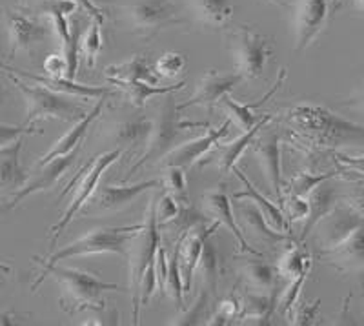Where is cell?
Listing matches in <instances>:
<instances>
[{"label":"cell","instance_id":"obj_12","mask_svg":"<svg viewBox=\"0 0 364 326\" xmlns=\"http://www.w3.org/2000/svg\"><path fill=\"white\" fill-rule=\"evenodd\" d=\"M330 15V0H297L291 13L294 48L297 51L308 46L321 35Z\"/></svg>","mask_w":364,"mask_h":326},{"label":"cell","instance_id":"obj_39","mask_svg":"<svg viewBox=\"0 0 364 326\" xmlns=\"http://www.w3.org/2000/svg\"><path fill=\"white\" fill-rule=\"evenodd\" d=\"M240 308H242V301L235 295H230V298L223 299V301L217 305L215 312L208 317L206 325L210 326H223L230 325L233 319H239Z\"/></svg>","mask_w":364,"mask_h":326},{"label":"cell","instance_id":"obj_46","mask_svg":"<svg viewBox=\"0 0 364 326\" xmlns=\"http://www.w3.org/2000/svg\"><path fill=\"white\" fill-rule=\"evenodd\" d=\"M308 206L306 197H299V195H291L290 201H288V214H290L291 221H304L308 217Z\"/></svg>","mask_w":364,"mask_h":326},{"label":"cell","instance_id":"obj_14","mask_svg":"<svg viewBox=\"0 0 364 326\" xmlns=\"http://www.w3.org/2000/svg\"><path fill=\"white\" fill-rule=\"evenodd\" d=\"M79 149L80 146L79 148H75L73 152L66 153V155H60V157L53 159V161H50L48 164L38 166L41 169H38L37 174H35L31 179H28V182L22 186L21 190L15 191V195H13L11 201H9L8 204L9 210L17 208L24 199L29 197V195L55 188V186L58 184V181L64 177V174L71 168V164H73L77 155H79Z\"/></svg>","mask_w":364,"mask_h":326},{"label":"cell","instance_id":"obj_19","mask_svg":"<svg viewBox=\"0 0 364 326\" xmlns=\"http://www.w3.org/2000/svg\"><path fill=\"white\" fill-rule=\"evenodd\" d=\"M161 184L162 181H142L132 186L104 184L97 188L95 197H93V206H95V210L106 211V214L122 211L132 206L144 191L151 190V188H159Z\"/></svg>","mask_w":364,"mask_h":326},{"label":"cell","instance_id":"obj_25","mask_svg":"<svg viewBox=\"0 0 364 326\" xmlns=\"http://www.w3.org/2000/svg\"><path fill=\"white\" fill-rule=\"evenodd\" d=\"M24 141L18 139L13 144L0 149V190L18 191L28 182V174L21 164V152Z\"/></svg>","mask_w":364,"mask_h":326},{"label":"cell","instance_id":"obj_4","mask_svg":"<svg viewBox=\"0 0 364 326\" xmlns=\"http://www.w3.org/2000/svg\"><path fill=\"white\" fill-rule=\"evenodd\" d=\"M9 79L24 97L26 124H35L37 120L58 119L64 122H77L86 117V110L73 100V97L50 90L42 84H28L15 73H9Z\"/></svg>","mask_w":364,"mask_h":326},{"label":"cell","instance_id":"obj_11","mask_svg":"<svg viewBox=\"0 0 364 326\" xmlns=\"http://www.w3.org/2000/svg\"><path fill=\"white\" fill-rule=\"evenodd\" d=\"M4 26L11 57L17 53H31L50 35V28L41 19L21 9H4Z\"/></svg>","mask_w":364,"mask_h":326},{"label":"cell","instance_id":"obj_23","mask_svg":"<svg viewBox=\"0 0 364 326\" xmlns=\"http://www.w3.org/2000/svg\"><path fill=\"white\" fill-rule=\"evenodd\" d=\"M306 201L310 211H308V217L304 219V224H302L301 241L306 239L314 231V228L339 204V194H337L333 186L328 184V181H324L318 186H315L314 190L306 195Z\"/></svg>","mask_w":364,"mask_h":326},{"label":"cell","instance_id":"obj_43","mask_svg":"<svg viewBox=\"0 0 364 326\" xmlns=\"http://www.w3.org/2000/svg\"><path fill=\"white\" fill-rule=\"evenodd\" d=\"M28 133H38L37 126L35 124H21V126H13L8 122H0V149L6 148V146L13 144L15 141L22 139Z\"/></svg>","mask_w":364,"mask_h":326},{"label":"cell","instance_id":"obj_13","mask_svg":"<svg viewBox=\"0 0 364 326\" xmlns=\"http://www.w3.org/2000/svg\"><path fill=\"white\" fill-rule=\"evenodd\" d=\"M219 226L220 224L217 221H213L211 224L199 221V223H195L193 226L188 228V230H184V233L178 239L175 250L178 252V263H181L182 281H184V292L186 293H190L191 286H193L195 270H197L199 259L203 256L204 243L219 230Z\"/></svg>","mask_w":364,"mask_h":326},{"label":"cell","instance_id":"obj_37","mask_svg":"<svg viewBox=\"0 0 364 326\" xmlns=\"http://www.w3.org/2000/svg\"><path fill=\"white\" fill-rule=\"evenodd\" d=\"M162 184L168 188V194L177 199L181 206H191L184 168H181V166H166V175Z\"/></svg>","mask_w":364,"mask_h":326},{"label":"cell","instance_id":"obj_29","mask_svg":"<svg viewBox=\"0 0 364 326\" xmlns=\"http://www.w3.org/2000/svg\"><path fill=\"white\" fill-rule=\"evenodd\" d=\"M279 292L261 293L252 292L242 299V308H240V322L245 325H266L269 322L273 310L277 308Z\"/></svg>","mask_w":364,"mask_h":326},{"label":"cell","instance_id":"obj_18","mask_svg":"<svg viewBox=\"0 0 364 326\" xmlns=\"http://www.w3.org/2000/svg\"><path fill=\"white\" fill-rule=\"evenodd\" d=\"M253 159L261 166L266 181L272 186L273 194L281 201L282 195V162H281V141L277 133H268L253 141Z\"/></svg>","mask_w":364,"mask_h":326},{"label":"cell","instance_id":"obj_52","mask_svg":"<svg viewBox=\"0 0 364 326\" xmlns=\"http://www.w3.org/2000/svg\"><path fill=\"white\" fill-rule=\"evenodd\" d=\"M353 4H355V8L364 15V0H353Z\"/></svg>","mask_w":364,"mask_h":326},{"label":"cell","instance_id":"obj_10","mask_svg":"<svg viewBox=\"0 0 364 326\" xmlns=\"http://www.w3.org/2000/svg\"><path fill=\"white\" fill-rule=\"evenodd\" d=\"M317 259L344 275L364 273V221L333 246L318 248Z\"/></svg>","mask_w":364,"mask_h":326},{"label":"cell","instance_id":"obj_7","mask_svg":"<svg viewBox=\"0 0 364 326\" xmlns=\"http://www.w3.org/2000/svg\"><path fill=\"white\" fill-rule=\"evenodd\" d=\"M161 224L157 221V211H155V201L148 204L144 223L128 246V259L129 265V290H132L133 312L136 308V293H139V285L148 270L149 265H154L157 259L159 246H161Z\"/></svg>","mask_w":364,"mask_h":326},{"label":"cell","instance_id":"obj_16","mask_svg":"<svg viewBox=\"0 0 364 326\" xmlns=\"http://www.w3.org/2000/svg\"><path fill=\"white\" fill-rule=\"evenodd\" d=\"M203 208L204 214L210 215L211 219L217 221L220 226L226 228V230L235 237L237 243H239L240 246V252L252 253V256H262L259 250H255V248L246 241V237L242 236V228L237 226L232 203H230V197H228L226 191H224L223 188L208 190L206 194L203 195Z\"/></svg>","mask_w":364,"mask_h":326},{"label":"cell","instance_id":"obj_2","mask_svg":"<svg viewBox=\"0 0 364 326\" xmlns=\"http://www.w3.org/2000/svg\"><path fill=\"white\" fill-rule=\"evenodd\" d=\"M288 119L302 133L324 146H364V126L343 119L321 106L294 107Z\"/></svg>","mask_w":364,"mask_h":326},{"label":"cell","instance_id":"obj_32","mask_svg":"<svg viewBox=\"0 0 364 326\" xmlns=\"http://www.w3.org/2000/svg\"><path fill=\"white\" fill-rule=\"evenodd\" d=\"M232 172L235 174V177H239V181L245 184V190L239 191V194H235V201H242V199H248V201H252V203H255L257 206L261 208V211L264 214L266 219L269 221V224H273V226L279 228V230H284L286 219H284V214L281 211V208H277V204L272 203V201H268L264 195L259 194V191L255 190V186H253L252 182H250L248 179L245 177L242 169L237 168V164L233 166Z\"/></svg>","mask_w":364,"mask_h":326},{"label":"cell","instance_id":"obj_40","mask_svg":"<svg viewBox=\"0 0 364 326\" xmlns=\"http://www.w3.org/2000/svg\"><path fill=\"white\" fill-rule=\"evenodd\" d=\"M188 58L184 53H178V51H166L157 62H155V71H157L159 77H164V79H175L182 71L186 70Z\"/></svg>","mask_w":364,"mask_h":326},{"label":"cell","instance_id":"obj_9","mask_svg":"<svg viewBox=\"0 0 364 326\" xmlns=\"http://www.w3.org/2000/svg\"><path fill=\"white\" fill-rule=\"evenodd\" d=\"M122 11L126 22L146 38L182 22L177 15L175 0H136L133 4L126 6Z\"/></svg>","mask_w":364,"mask_h":326},{"label":"cell","instance_id":"obj_30","mask_svg":"<svg viewBox=\"0 0 364 326\" xmlns=\"http://www.w3.org/2000/svg\"><path fill=\"white\" fill-rule=\"evenodd\" d=\"M195 19L210 28H220L232 21L235 8L232 0H188Z\"/></svg>","mask_w":364,"mask_h":326},{"label":"cell","instance_id":"obj_8","mask_svg":"<svg viewBox=\"0 0 364 326\" xmlns=\"http://www.w3.org/2000/svg\"><path fill=\"white\" fill-rule=\"evenodd\" d=\"M122 152H124V149L113 148V149H109V152L100 153L99 157H95V161L90 162L87 166H84L82 172L77 175L80 181H79V184H77V188H75V194H73V199H71V203L68 204L66 211H64V215L60 217V221L50 228L51 248L55 246V243H57L58 237L63 236V231L70 226L71 221L77 217V214H79V211L82 210L87 203H90L91 197L95 195L97 188H99L100 177H102V175L108 172L109 166L115 164V162L122 157Z\"/></svg>","mask_w":364,"mask_h":326},{"label":"cell","instance_id":"obj_49","mask_svg":"<svg viewBox=\"0 0 364 326\" xmlns=\"http://www.w3.org/2000/svg\"><path fill=\"white\" fill-rule=\"evenodd\" d=\"M75 4L79 6V8H82L84 11H87L93 19H97V21L104 22V19H106V15H104L102 9L99 8V6H95L91 0H73Z\"/></svg>","mask_w":364,"mask_h":326},{"label":"cell","instance_id":"obj_56","mask_svg":"<svg viewBox=\"0 0 364 326\" xmlns=\"http://www.w3.org/2000/svg\"><path fill=\"white\" fill-rule=\"evenodd\" d=\"M0 104H2V95H0Z\"/></svg>","mask_w":364,"mask_h":326},{"label":"cell","instance_id":"obj_15","mask_svg":"<svg viewBox=\"0 0 364 326\" xmlns=\"http://www.w3.org/2000/svg\"><path fill=\"white\" fill-rule=\"evenodd\" d=\"M240 83H242V77L239 73H220L217 70L206 71L197 84L193 95L186 102L178 104V110L182 112L191 106H203L206 110H211L215 104H219L224 95L232 93Z\"/></svg>","mask_w":364,"mask_h":326},{"label":"cell","instance_id":"obj_51","mask_svg":"<svg viewBox=\"0 0 364 326\" xmlns=\"http://www.w3.org/2000/svg\"><path fill=\"white\" fill-rule=\"evenodd\" d=\"M18 71H21V70H17V68L9 66L8 62H6L4 58L0 57V73H6V75H9V73H15V75H18Z\"/></svg>","mask_w":364,"mask_h":326},{"label":"cell","instance_id":"obj_27","mask_svg":"<svg viewBox=\"0 0 364 326\" xmlns=\"http://www.w3.org/2000/svg\"><path fill=\"white\" fill-rule=\"evenodd\" d=\"M239 217L242 221V226H245L246 233H250L255 239L262 241V243L275 244L281 243L286 239L284 233L273 230L268 224V219L264 217V214L261 211V208L257 206L255 203H240L239 204Z\"/></svg>","mask_w":364,"mask_h":326},{"label":"cell","instance_id":"obj_50","mask_svg":"<svg viewBox=\"0 0 364 326\" xmlns=\"http://www.w3.org/2000/svg\"><path fill=\"white\" fill-rule=\"evenodd\" d=\"M337 159H339L343 164L350 166V168L364 174V157H350V155H344V153H337Z\"/></svg>","mask_w":364,"mask_h":326},{"label":"cell","instance_id":"obj_55","mask_svg":"<svg viewBox=\"0 0 364 326\" xmlns=\"http://www.w3.org/2000/svg\"><path fill=\"white\" fill-rule=\"evenodd\" d=\"M2 285H4V281H0V288H2Z\"/></svg>","mask_w":364,"mask_h":326},{"label":"cell","instance_id":"obj_33","mask_svg":"<svg viewBox=\"0 0 364 326\" xmlns=\"http://www.w3.org/2000/svg\"><path fill=\"white\" fill-rule=\"evenodd\" d=\"M311 268V256L310 252H306L301 244H291L288 250L281 256L277 263L279 275L288 279V281H294L297 277L304 275V273H310Z\"/></svg>","mask_w":364,"mask_h":326},{"label":"cell","instance_id":"obj_1","mask_svg":"<svg viewBox=\"0 0 364 326\" xmlns=\"http://www.w3.org/2000/svg\"><path fill=\"white\" fill-rule=\"evenodd\" d=\"M46 277H53L60 286V308L68 314H79L82 310L104 312L106 310V292L119 290V285L102 281L93 273L51 265L42 266L41 275L31 285V292H37Z\"/></svg>","mask_w":364,"mask_h":326},{"label":"cell","instance_id":"obj_42","mask_svg":"<svg viewBox=\"0 0 364 326\" xmlns=\"http://www.w3.org/2000/svg\"><path fill=\"white\" fill-rule=\"evenodd\" d=\"M182 206L178 204L177 199L173 197L171 194H164L161 199H159V203L155 204V211H157V221L159 224H170L177 219L178 215H181Z\"/></svg>","mask_w":364,"mask_h":326},{"label":"cell","instance_id":"obj_21","mask_svg":"<svg viewBox=\"0 0 364 326\" xmlns=\"http://www.w3.org/2000/svg\"><path fill=\"white\" fill-rule=\"evenodd\" d=\"M151 130V119L148 117H133V119L115 120L104 130L106 141L112 142L113 148L133 149L146 144L148 133Z\"/></svg>","mask_w":364,"mask_h":326},{"label":"cell","instance_id":"obj_41","mask_svg":"<svg viewBox=\"0 0 364 326\" xmlns=\"http://www.w3.org/2000/svg\"><path fill=\"white\" fill-rule=\"evenodd\" d=\"M336 177V172H330V174H306V172H301L294 177L290 184V194L291 195H299V197H306L311 190H314L315 186H318L321 182L330 181V179Z\"/></svg>","mask_w":364,"mask_h":326},{"label":"cell","instance_id":"obj_17","mask_svg":"<svg viewBox=\"0 0 364 326\" xmlns=\"http://www.w3.org/2000/svg\"><path fill=\"white\" fill-rule=\"evenodd\" d=\"M232 128V120L226 119L219 128L208 130V133H204L203 137H197L193 141H188L184 144L177 146V148L171 149L168 155L164 157L166 166H181V168H188V166L195 164V162L203 159L210 149L215 148L224 137H228Z\"/></svg>","mask_w":364,"mask_h":326},{"label":"cell","instance_id":"obj_5","mask_svg":"<svg viewBox=\"0 0 364 326\" xmlns=\"http://www.w3.org/2000/svg\"><path fill=\"white\" fill-rule=\"evenodd\" d=\"M142 224H132V226H104L95 228V230L87 231L86 236L73 243L66 244L60 248L58 252L51 253L46 259H38L42 266L58 265L63 261L73 259V257L82 256H99V253H117V256H124L128 253V246L133 237L139 233Z\"/></svg>","mask_w":364,"mask_h":326},{"label":"cell","instance_id":"obj_35","mask_svg":"<svg viewBox=\"0 0 364 326\" xmlns=\"http://www.w3.org/2000/svg\"><path fill=\"white\" fill-rule=\"evenodd\" d=\"M211 295H213V293L208 292L206 288H200L195 303H191V306H184L181 314H178L177 317H173V321H170L168 325H173V326L206 325L208 317H210V315H208V306H210Z\"/></svg>","mask_w":364,"mask_h":326},{"label":"cell","instance_id":"obj_47","mask_svg":"<svg viewBox=\"0 0 364 326\" xmlns=\"http://www.w3.org/2000/svg\"><path fill=\"white\" fill-rule=\"evenodd\" d=\"M341 106L350 107V110H353V112L364 113V84H360V86L357 88V90L353 91L352 95L348 97L346 100H343Z\"/></svg>","mask_w":364,"mask_h":326},{"label":"cell","instance_id":"obj_36","mask_svg":"<svg viewBox=\"0 0 364 326\" xmlns=\"http://www.w3.org/2000/svg\"><path fill=\"white\" fill-rule=\"evenodd\" d=\"M100 26H102V22L93 19L86 31L82 33V37H80V53H82L87 68L95 66L97 57H99L100 50L104 48L102 28Z\"/></svg>","mask_w":364,"mask_h":326},{"label":"cell","instance_id":"obj_24","mask_svg":"<svg viewBox=\"0 0 364 326\" xmlns=\"http://www.w3.org/2000/svg\"><path fill=\"white\" fill-rule=\"evenodd\" d=\"M273 117L272 115H264L262 117L259 122L253 126V128L246 130L242 135L239 137V139H235V141L228 142V144H217L215 146V162H217V168H219L220 175H226L228 172H232L233 166L237 164V161L240 159V155L246 152V149L250 148V146L253 144V141H255V137L261 133V130L264 128L266 124L272 120Z\"/></svg>","mask_w":364,"mask_h":326},{"label":"cell","instance_id":"obj_54","mask_svg":"<svg viewBox=\"0 0 364 326\" xmlns=\"http://www.w3.org/2000/svg\"><path fill=\"white\" fill-rule=\"evenodd\" d=\"M9 208L4 206V204H0V215H4V211H8Z\"/></svg>","mask_w":364,"mask_h":326},{"label":"cell","instance_id":"obj_26","mask_svg":"<svg viewBox=\"0 0 364 326\" xmlns=\"http://www.w3.org/2000/svg\"><path fill=\"white\" fill-rule=\"evenodd\" d=\"M240 279L245 281L252 292L261 293H273L277 292L279 283V270L277 266L269 265L266 261L250 259L245 261L239 268Z\"/></svg>","mask_w":364,"mask_h":326},{"label":"cell","instance_id":"obj_34","mask_svg":"<svg viewBox=\"0 0 364 326\" xmlns=\"http://www.w3.org/2000/svg\"><path fill=\"white\" fill-rule=\"evenodd\" d=\"M195 275L200 277L203 288H206L211 293H215L220 279V257L215 244L211 243V237L204 243L203 256H200L199 265H197V270H195Z\"/></svg>","mask_w":364,"mask_h":326},{"label":"cell","instance_id":"obj_45","mask_svg":"<svg viewBox=\"0 0 364 326\" xmlns=\"http://www.w3.org/2000/svg\"><path fill=\"white\" fill-rule=\"evenodd\" d=\"M318 308H321V301L310 303V305H301V303H295L294 305V325H311L314 319H317Z\"/></svg>","mask_w":364,"mask_h":326},{"label":"cell","instance_id":"obj_3","mask_svg":"<svg viewBox=\"0 0 364 326\" xmlns=\"http://www.w3.org/2000/svg\"><path fill=\"white\" fill-rule=\"evenodd\" d=\"M181 110H178V102L173 97H166L157 107V113L151 119V130L148 133V139H146L144 152L141 153V157L135 164L129 168L126 179L132 177L136 169L142 168L146 164H154V162L164 159L171 149L175 148V142H177L178 137L182 135L188 130H195L203 126L199 122H186V120H181Z\"/></svg>","mask_w":364,"mask_h":326},{"label":"cell","instance_id":"obj_38","mask_svg":"<svg viewBox=\"0 0 364 326\" xmlns=\"http://www.w3.org/2000/svg\"><path fill=\"white\" fill-rule=\"evenodd\" d=\"M164 292L170 295L175 301L177 308H184V281H182L181 263H178V252L175 250L173 257H171L170 265H168V279H166Z\"/></svg>","mask_w":364,"mask_h":326},{"label":"cell","instance_id":"obj_53","mask_svg":"<svg viewBox=\"0 0 364 326\" xmlns=\"http://www.w3.org/2000/svg\"><path fill=\"white\" fill-rule=\"evenodd\" d=\"M337 6H339V0H330V13H336Z\"/></svg>","mask_w":364,"mask_h":326},{"label":"cell","instance_id":"obj_22","mask_svg":"<svg viewBox=\"0 0 364 326\" xmlns=\"http://www.w3.org/2000/svg\"><path fill=\"white\" fill-rule=\"evenodd\" d=\"M284 79H286V70H284V68H282L281 73H279V77H277V83L273 84L272 90H269L264 97H261V99H259V100H255V102H253V104H240V102H237V100L232 99V95L228 93V95H224L223 99L219 100V106L223 107L224 112H226L228 119L232 120V124H235L237 128L242 130V132H246V130L253 128V126H255V124L259 122V120H261L262 117H264V115H257V113L253 112V110L261 106V104H264L266 100L269 99V97L275 95V91H277L279 88L282 86V80H284Z\"/></svg>","mask_w":364,"mask_h":326},{"label":"cell","instance_id":"obj_6","mask_svg":"<svg viewBox=\"0 0 364 326\" xmlns=\"http://www.w3.org/2000/svg\"><path fill=\"white\" fill-rule=\"evenodd\" d=\"M228 44L235 73L242 79H259L264 73L273 53L272 38L248 26H240L239 29L228 33Z\"/></svg>","mask_w":364,"mask_h":326},{"label":"cell","instance_id":"obj_20","mask_svg":"<svg viewBox=\"0 0 364 326\" xmlns=\"http://www.w3.org/2000/svg\"><path fill=\"white\" fill-rule=\"evenodd\" d=\"M104 100H106L104 97H99L95 106L91 107V112L87 113L86 117H82L80 120H77V122H75L73 126H71V128L60 137V139H58V141H55L53 144H51V148L48 149L41 159H38L37 166L48 164V162L53 161V159L60 157V155H66V153L73 152L75 148H79V146L82 144L84 137L87 135V132H90L91 126H93V122L102 115Z\"/></svg>","mask_w":364,"mask_h":326},{"label":"cell","instance_id":"obj_31","mask_svg":"<svg viewBox=\"0 0 364 326\" xmlns=\"http://www.w3.org/2000/svg\"><path fill=\"white\" fill-rule=\"evenodd\" d=\"M108 80H144V83L157 84V75L154 73L146 55H133L120 64H112L106 68Z\"/></svg>","mask_w":364,"mask_h":326},{"label":"cell","instance_id":"obj_44","mask_svg":"<svg viewBox=\"0 0 364 326\" xmlns=\"http://www.w3.org/2000/svg\"><path fill=\"white\" fill-rule=\"evenodd\" d=\"M44 73L51 79H63L68 73V62L64 53H51L44 61Z\"/></svg>","mask_w":364,"mask_h":326},{"label":"cell","instance_id":"obj_48","mask_svg":"<svg viewBox=\"0 0 364 326\" xmlns=\"http://www.w3.org/2000/svg\"><path fill=\"white\" fill-rule=\"evenodd\" d=\"M346 203L350 204V206L355 208V210L364 217V184L359 186V188H355L352 194L348 195Z\"/></svg>","mask_w":364,"mask_h":326},{"label":"cell","instance_id":"obj_28","mask_svg":"<svg viewBox=\"0 0 364 326\" xmlns=\"http://www.w3.org/2000/svg\"><path fill=\"white\" fill-rule=\"evenodd\" d=\"M108 83L124 91L128 100L135 107H142L146 100L154 99V97L171 95L175 91L184 90L186 86L184 80H181L178 84H171V86H157V84L144 83V80H108Z\"/></svg>","mask_w":364,"mask_h":326}]
</instances>
